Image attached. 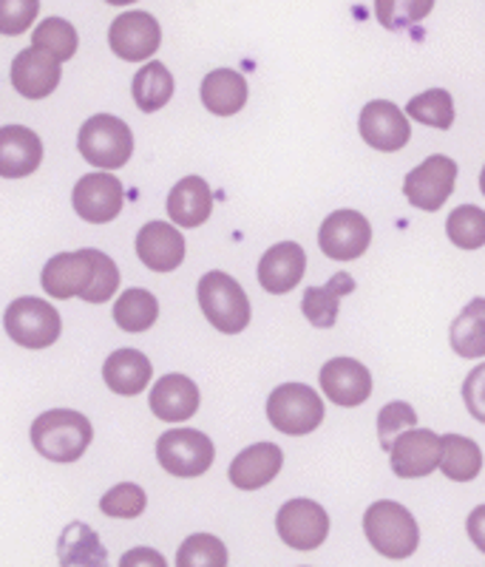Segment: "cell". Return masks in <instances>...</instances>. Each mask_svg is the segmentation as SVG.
I'll return each instance as SVG.
<instances>
[{
  "label": "cell",
  "instance_id": "obj_1",
  "mask_svg": "<svg viewBox=\"0 0 485 567\" xmlns=\"http://www.w3.org/2000/svg\"><path fill=\"white\" fill-rule=\"evenodd\" d=\"M34 452L52 463H78L94 440L89 417L74 409H52L32 423L29 432Z\"/></svg>",
  "mask_w": 485,
  "mask_h": 567
},
{
  "label": "cell",
  "instance_id": "obj_2",
  "mask_svg": "<svg viewBox=\"0 0 485 567\" xmlns=\"http://www.w3.org/2000/svg\"><path fill=\"white\" fill-rule=\"evenodd\" d=\"M363 534L369 545L386 559H406L421 545V528L412 511L392 499H378L363 514Z\"/></svg>",
  "mask_w": 485,
  "mask_h": 567
},
{
  "label": "cell",
  "instance_id": "obj_3",
  "mask_svg": "<svg viewBox=\"0 0 485 567\" xmlns=\"http://www.w3.org/2000/svg\"><path fill=\"white\" fill-rule=\"evenodd\" d=\"M78 148L83 159L103 174L123 168L134 154V134L128 125L114 114H94L80 128Z\"/></svg>",
  "mask_w": 485,
  "mask_h": 567
},
{
  "label": "cell",
  "instance_id": "obj_4",
  "mask_svg": "<svg viewBox=\"0 0 485 567\" xmlns=\"http://www.w3.org/2000/svg\"><path fill=\"white\" fill-rule=\"evenodd\" d=\"M199 307L214 329L225 336H239L250 323V301L241 284L227 272H205L199 281Z\"/></svg>",
  "mask_w": 485,
  "mask_h": 567
},
{
  "label": "cell",
  "instance_id": "obj_5",
  "mask_svg": "<svg viewBox=\"0 0 485 567\" xmlns=\"http://www.w3.org/2000/svg\"><path fill=\"white\" fill-rule=\"evenodd\" d=\"M267 420L281 434L301 437L316 432L323 420V400L307 383H281L267 398Z\"/></svg>",
  "mask_w": 485,
  "mask_h": 567
},
{
  "label": "cell",
  "instance_id": "obj_6",
  "mask_svg": "<svg viewBox=\"0 0 485 567\" xmlns=\"http://www.w3.org/2000/svg\"><path fill=\"white\" fill-rule=\"evenodd\" d=\"M3 329L18 347L49 349L60 338V312L43 298H18L3 312Z\"/></svg>",
  "mask_w": 485,
  "mask_h": 567
},
{
  "label": "cell",
  "instance_id": "obj_7",
  "mask_svg": "<svg viewBox=\"0 0 485 567\" xmlns=\"http://www.w3.org/2000/svg\"><path fill=\"white\" fill-rule=\"evenodd\" d=\"M214 440L196 429H171L156 440V460L174 477H202L214 465Z\"/></svg>",
  "mask_w": 485,
  "mask_h": 567
},
{
  "label": "cell",
  "instance_id": "obj_8",
  "mask_svg": "<svg viewBox=\"0 0 485 567\" xmlns=\"http://www.w3.org/2000/svg\"><path fill=\"white\" fill-rule=\"evenodd\" d=\"M276 530L292 550H316L330 534V514L312 499H290L276 514Z\"/></svg>",
  "mask_w": 485,
  "mask_h": 567
},
{
  "label": "cell",
  "instance_id": "obj_9",
  "mask_svg": "<svg viewBox=\"0 0 485 567\" xmlns=\"http://www.w3.org/2000/svg\"><path fill=\"white\" fill-rule=\"evenodd\" d=\"M454 182H457V162L443 154H434L423 165L409 171L406 182H403V194L417 210L434 213L446 205L454 190Z\"/></svg>",
  "mask_w": 485,
  "mask_h": 567
},
{
  "label": "cell",
  "instance_id": "obj_10",
  "mask_svg": "<svg viewBox=\"0 0 485 567\" xmlns=\"http://www.w3.org/2000/svg\"><path fill=\"white\" fill-rule=\"evenodd\" d=\"M123 182L114 174H103V171L85 174L72 190L74 210H78L80 219L91 221V225H109V221L117 219L123 213Z\"/></svg>",
  "mask_w": 485,
  "mask_h": 567
},
{
  "label": "cell",
  "instance_id": "obj_11",
  "mask_svg": "<svg viewBox=\"0 0 485 567\" xmlns=\"http://www.w3.org/2000/svg\"><path fill=\"white\" fill-rule=\"evenodd\" d=\"M318 245L332 261H355L372 245V225L358 210H336L318 230Z\"/></svg>",
  "mask_w": 485,
  "mask_h": 567
},
{
  "label": "cell",
  "instance_id": "obj_12",
  "mask_svg": "<svg viewBox=\"0 0 485 567\" xmlns=\"http://www.w3.org/2000/svg\"><path fill=\"white\" fill-rule=\"evenodd\" d=\"M111 52L117 58L128 60V63H140V60L154 58L156 49L162 43L159 20L151 12L134 9V12H123L114 18L109 32Z\"/></svg>",
  "mask_w": 485,
  "mask_h": 567
},
{
  "label": "cell",
  "instance_id": "obj_13",
  "mask_svg": "<svg viewBox=\"0 0 485 567\" xmlns=\"http://www.w3.org/2000/svg\"><path fill=\"white\" fill-rule=\"evenodd\" d=\"M392 471L401 480L429 477L441 468V437L432 429H409L389 449Z\"/></svg>",
  "mask_w": 485,
  "mask_h": 567
},
{
  "label": "cell",
  "instance_id": "obj_14",
  "mask_svg": "<svg viewBox=\"0 0 485 567\" xmlns=\"http://www.w3.org/2000/svg\"><path fill=\"white\" fill-rule=\"evenodd\" d=\"M358 125H361V136L369 148L386 151V154L406 148V142L412 140V125H409L406 114L389 100H372L363 105Z\"/></svg>",
  "mask_w": 485,
  "mask_h": 567
},
{
  "label": "cell",
  "instance_id": "obj_15",
  "mask_svg": "<svg viewBox=\"0 0 485 567\" xmlns=\"http://www.w3.org/2000/svg\"><path fill=\"white\" fill-rule=\"evenodd\" d=\"M94 256L97 250H85L78 252H58L54 258H49L43 267V290L49 292L58 301H69V298L80 296L91 284V276H94Z\"/></svg>",
  "mask_w": 485,
  "mask_h": 567
},
{
  "label": "cell",
  "instance_id": "obj_16",
  "mask_svg": "<svg viewBox=\"0 0 485 567\" xmlns=\"http://www.w3.org/2000/svg\"><path fill=\"white\" fill-rule=\"evenodd\" d=\"M321 389L336 406H361L372 394V374L355 358H332L321 369Z\"/></svg>",
  "mask_w": 485,
  "mask_h": 567
},
{
  "label": "cell",
  "instance_id": "obj_17",
  "mask_svg": "<svg viewBox=\"0 0 485 567\" xmlns=\"http://www.w3.org/2000/svg\"><path fill=\"white\" fill-rule=\"evenodd\" d=\"M43 162V142L27 125H3L0 128V176L23 179L34 174Z\"/></svg>",
  "mask_w": 485,
  "mask_h": 567
},
{
  "label": "cell",
  "instance_id": "obj_18",
  "mask_svg": "<svg viewBox=\"0 0 485 567\" xmlns=\"http://www.w3.org/2000/svg\"><path fill=\"white\" fill-rule=\"evenodd\" d=\"M136 256L148 270L171 272L185 261V239L168 221H148L136 233Z\"/></svg>",
  "mask_w": 485,
  "mask_h": 567
},
{
  "label": "cell",
  "instance_id": "obj_19",
  "mask_svg": "<svg viewBox=\"0 0 485 567\" xmlns=\"http://www.w3.org/2000/svg\"><path fill=\"white\" fill-rule=\"evenodd\" d=\"M60 78H63V71H60L58 60L38 52L32 45L12 60V85L20 97L45 100L49 94H54Z\"/></svg>",
  "mask_w": 485,
  "mask_h": 567
},
{
  "label": "cell",
  "instance_id": "obj_20",
  "mask_svg": "<svg viewBox=\"0 0 485 567\" xmlns=\"http://www.w3.org/2000/svg\"><path fill=\"white\" fill-rule=\"evenodd\" d=\"M307 270V252L296 241L272 245L259 261V284L272 296L296 290Z\"/></svg>",
  "mask_w": 485,
  "mask_h": 567
},
{
  "label": "cell",
  "instance_id": "obj_21",
  "mask_svg": "<svg viewBox=\"0 0 485 567\" xmlns=\"http://www.w3.org/2000/svg\"><path fill=\"white\" fill-rule=\"evenodd\" d=\"M281 465H285V454H281L279 445L256 443L250 449H245L241 454H236V460L230 463V471H227V477H230V483L236 488L259 491L279 477Z\"/></svg>",
  "mask_w": 485,
  "mask_h": 567
},
{
  "label": "cell",
  "instance_id": "obj_22",
  "mask_svg": "<svg viewBox=\"0 0 485 567\" xmlns=\"http://www.w3.org/2000/svg\"><path fill=\"white\" fill-rule=\"evenodd\" d=\"M199 409V386L188 374H165L151 389V412L165 423L190 420Z\"/></svg>",
  "mask_w": 485,
  "mask_h": 567
},
{
  "label": "cell",
  "instance_id": "obj_23",
  "mask_svg": "<svg viewBox=\"0 0 485 567\" xmlns=\"http://www.w3.org/2000/svg\"><path fill=\"white\" fill-rule=\"evenodd\" d=\"M151 374H154V367L145 358V352H136V349H117L103 363L105 386L111 392L123 394V398L143 394L145 386L151 383Z\"/></svg>",
  "mask_w": 485,
  "mask_h": 567
},
{
  "label": "cell",
  "instance_id": "obj_24",
  "mask_svg": "<svg viewBox=\"0 0 485 567\" xmlns=\"http://www.w3.org/2000/svg\"><path fill=\"white\" fill-rule=\"evenodd\" d=\"M214 213V194L202 176H185L168 194V216L179 227H199Z\"/></svg>",
  "mask_w": 485,
  "mask_h": 567
},
{
  "label": "cell",
  "instance_id": "obj_25",
  "mask_svg": "<svg viewBox=\"0 0 485 567\" xmlns=\"http://www.w3.org/2000/svg\"><path fill=\"white\" fill-rule=\"evenodd\" d=\"M202 103L210 114L234 116L247 103V80L234 69H216L202 80Z\"/></svg>",
  "mask_w": 485,
  "mask_h": 567
},
{
  "label": "cell",
  "instance_id": "obj_26",
  "mask_svg": "<svg viewBox=\"0 0 485 567\" xmlns=\"http://www.w3.org/2000/svg\"><path fill=\"white\" fill-rule=\"evenodd\" d=\"M352 290H355V281H352L350 272H336L327 284L310 287L305 292L301 312H305V318L316 329H332L338 321V301L343 296H350Z\"/></svg>",
  "mask_w": 485,
  "mask_h": 567
},
{
  "label": "cell",
  "instance_id": "obj_27",
  "mask_svg": "<svg viewBox=\"0 0 485 567\" xmlns=\"http://www.w3.org/2000/svg\"><path fill=\"white\" fill-rule=\"evenodd\" d=\"M58 556L63 567H109L105 545L85 523L65 525L58 542Z\"/></svg>",
  "mask_w": 485,
  "mask_h": 567
},
{
  "label": "cell",
  "instance_id": "obj_28",
  "mask_svg": "<svg viewBox=\"0 0 485 567\" xmlns=\"http://www.w3.org/2000/svg\"><path fill=\"white\" fill-rule=\"evenodd\" d=\"M483 468V452L479 445L460 434H443L441 437V471L454 483H472Z\"/></svg>",
  "mask_w": 485,
  "mask_h": 567
},
{
  "label": "cell",
  "instance_id": "obj_29",
  "mask_svg": "<svg viewBox=\"0 0 485 567\" xmlns=\"http://www.w3.org/2000/svg\"><path fill=\"white\" fill-rule=\"evenodd\" d=\"M131 94H134V103L140 105V111L154 114V111L168 105L171 97H174V78H171V71L159 60H151V63H145L143 69L136 71Z\"/></svg>",
  "mask_w": 485,
  "mask_h": 567
},
{
  "label": "cell",
  "instance_id": "obj_30",
  "mask_svg": "<svg viewBox=\"0 0 485 567\" xmlns=\"http://www.w3.org/2000/svg\"><path fill=\"white\" fill-rule=\"evenodd\" d=\"M156 318H159V301L154 292L140 290V287L125 290L114 303V321L125 332H145L154 327Z\"/></svg>",
  "mask_w": 485,
  "mask_h": 567
},
{
  "label": "cell",
  "instance_id": "obj_31",
  "mask_svg": "<svg viewBox=\"0 0 485 567\" xmlns=\"http://www.w3.org/2000/svg\"><path fill=\"white\" fill-rule=\"evenodd\" d=\"M452 347L463 358L485 354V301L474 298L452 327Z\"/></svg>",
  "mask_w": 485,
  "mask_h": 567
},
{
  "label": "cell",
  "instance_id": "obj_32",
  "mask_svg": "<svg viewBox=\"0 0 485 567\" xmlns=\"http://www.w3.org/2000/svg\"><path fill=\"white\" fill-rule=\"evenodd\" d=\"M78 29L63 18H45L32 32V49L63 63L78 54Z\"/></svg>",
  "mask_w": 485,
  "mask_h": 567
},
{
  "label": "cell",
  "instance_id": "obj_33",
  "mask_svg": "<svg viewBox=\"0 0 485 567\" xmlns=\"http://www.w3.org/2000/svg\"><path fill=\"white\" fill-rule=\"evenodd\" d=\"M406 114L417 120V123L446 131L454 123V100L446 89H429L409 100Z\"/></svg>",
  "mask_w": 485,
  "mask_h": 567
},
{
  "label": "cell",
  "instance_id": "obj_34",
  "mask_svg": "<svg viewBox=\"0 0 485 567\" xmlns=\"http://www.w3.org/2000/svg\"><path fill=\"white\" fill-rule=\"evenodd\" d=\"M176 567H227L225 542L214 534H190L179 545Z\"/></svg>",
  "mask_w": 485,
  "mask_h": 567
},
{
  "label": "cell",
  "instance_id": "obj_35",
  "mask_svg": "<svg viewBox=\"0 0 485 567\" xmlns=\"http://www.w3.org/2000/svg\"><path fill=\"white\" fill-rule=\"evenodd\" d=\"M448 239L463 250H477L485 245V213L477 205H460L446 221Z\"/></svg>",
  "mask_w": 485,
  "mask_h": 567
},
{
  "label": "cell",
  "instance_id": "obj_36",
  "mask_svg": "<svg viewBox=\"0 0 485 567\" xmlns=\"http://www.w3.org/2000/svg\"><path fill=\"white\" fill-rule=\"evenodd\" d=\"M148 499H145V491L136 483H120L109 491V494L100 499V511L105 516H114V519H136L143 514Z\"/></svg>",
  "mask_w": 485,
  "mask_h": 567
},
{
  "label": "cell",
  "instance_id": "obj_37",
  "mask_svg": "<svg viewBox=\"0 0 485 567\" xmlns=\"http://www.w3.org/2000/svg\"><path fill=\"white\" fill-rule=\"evenodd\" d=\"M409 429H417V412H414L409 403L395 400V403L383 406L381 414H378V434H381V445L386 452L403 432H409Z\"/></svg>",
  "mask_w": 485,
  "mask_h": 567
},
{
  "label": "cell",
  "instance_id": "obj_38",
  "mask_svg": "<svg viewBox=\"0 0 485 567\" xmlns=\"http://www.w3.org/2000/svg\"><path fill=\"white\" fill-rule=\"evenodd\" d=\"M117 287H120L117 265H114L105 252L97 250V256H94V276H91L89 287L80 292V298L89 303H105L114 292H117Z\"/></svg>",
  "mask_w": 485,
  "mask_h": 567
},
{
  "label": "cell",
  "instance_id": "obj_39",
  "mask_svg": "<svg viewBox=\"0 0 485 567\" xmlns=\"http://www.w3.org/2000/svg\"><path fill=\"white\" fill-rule=\"evenodd\" d=\"M38 12V0H0V34H7V38L23 34L32 27Z\"/></svg>",
  "mask_w": 485,
  "mask_h": 567
},
{
  "label": "cell",
  "instance_id": "obj_40",
  "mask_svg": "<svg viewBox=\"0 0 485 567\" xmlns=\"http://www.w3.org/2000/svg\"><path fill=\"white\" fill-rule=\"evenodd\" d=\"M378 9V20H381L383 27L386 29H403L409 27V23H414V20L426 18L429 12H432V3H389V0H381V3H375Z\"/></svg>",
  "mask_w": 485,
  "mask_h": 567
},
{
  "label": "cell",
  "instance_id": "obj_41",
  "mask_svg": "<svg viewBox=\"0 0 485 567\" xmlns=\"http://www.w3.org/2000/svg\"><path fill=\"white\" fill-rule=\"evenodd\" d=\"M120 567H168V559L154 548H131L120 559Z\"/></svg>",
  "mask_w": 485,
  "mask_h": 567
}]
</instances>
